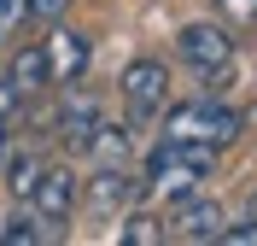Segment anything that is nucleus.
I'll return each mask as SVG.
<instances>
[{"mask_svg": "<svg viewBox=\"0 0 257 246\" xmlns=\"http://www.w3.org/2000/svg\"><path fill=\"white\" fill-rule=\"evenodd\" d=\"M117 240L123 246H158L164 240V217L158 211H128L123 229H117Z\"/></svg>", "mask_w": 257, "mask_h": 246, "instance_id": "11", "label": "nucleus"}, {"mask_svg": "<svg viewBox=\"0 0 257 246\" xmlns=\"http://www.w3.org/2000/svg\"><path fill=\"white\" fill-rule=\"evenodd\" d=\"M6 76L18 82V94H41V88H53V59L41 41H30V47H18L12 53V70Z\"/></svg>", "mask_w": 257, "mask_h": 246, "instance_id": "10", "label": "nucleus"}, {"mask_svg": "<svg viewBox=\"0 0 257 246\" xmlns=\"http://www.w3.org/2000/svg\"><path fill=\"white\" fill-rule=\"evenodd\" d=\"M41 47H47V59H53V82H59V88H70V82L88 76V59H94V47H88V35H82V30H70V24H53V35L41 41Z\"/></svg>", "mask_w": 257, "mask_h": 246, "instance_id": "8", "label": "nucleus"}, {"mask_svg": "<svg viewBox=\"0 0 257 246\" xmlns=\"http://www.w3.org/2000/svg\"><path fill=\"white\" fill-rule=\"evenodd\" d=\"M18 106H24V94H18V82H12V76H0V129L12 123V112H18Z\"/></svg>", "mask_w": 257, "mask_h": 246, "instance_id": "16", "label": "nucleus"}, {"mask_svg": "<svg viewBox=\"0 0 257 246\" xmlns=\"http://www.w3.org/2000/svg\"><path fill=\"white\" fill-rule=\"evenodd\" d=\"M117 94H123V117L128 129H146V123H158L164 106H170V70L164 59H135L117 82Z\"/></svg>", "mask_w": 257, "mask_h": 246, "instance_id": "3", "label": "nucleus"}, {"mask_svg": "<svg viewBox=\"0 0 257 246\" xmlns=\"http://www.w3.org/2000/svg\"><path fill=\"white\" fill-rule=\"evenodd\" d=\"M0 158H6V129H0Z\"/></svg>", "mask_w": 257, "mask_h": 246, "instance_id": "20", "label": "nucleus"}, {"mask_svg": "<svg viewBox=\"0 0 257 246\" xmlns=\"http://www.w3.org/2000/svg\"><path fill=\"white\" fill-rule=\"evenodd\" d=\"M216 18L228 30H257V0H216Z\"/></svg>", "mask_w": 257, "mask_h": 246, "instance_id": "14", "label": "nucleus"}, {"mask_svg": "<svg viewBox=\"0 0 257 246\" xmlns=\"http://www.w3.org/2000/svg\"><path fill=\"white\" fill-rule=\"evenodd\" d=\"M240 129H245V112H234L228 100H210V94L187 100V106H164V135L170 141H205V147L222 152L228 141H240Z\"/></svg>", "mask_w": 257, "mask_h": 246, "instance_id": "2", "label": "nucleus"}, {"mask_svg": "<svg viewBox=\"0 0 257 246\" xmlns=\"http://www.w3.org/2000/svg\"><path fill=\"white\" fill-rule=\"evenodd\" d=\"M6 188H12L18 199H30V188H35V176H41V164L47 158H35V152H6Z\"/></svg>", "mask_w": 257, "mask_h": 246, "instance_id": "12", "label": "nucleus"}, {"mask_svg": "<svg viewBox=\"0 0 257 246\" xmlns=\"http://www.w3.org/2000/svg\"><path fill=\"white\" fill-rule=\"evenodd\" d=\"M245 217H251V223H257V194H251V199H245Z\"/></svg>", "mask_w": 257, "mask_h": 246, "instance_id": "19", "label": "nucleus"}, {"mask_svg": "<svg viewBox=\"0 0 257 246\" xmlns=\"http://www.w3.org/2000/svg\"><path fill=\"white\" fill-rule=\"evenodd\" d=\"M105 123V112H99V100L94 94H82L76 82H70V94H64L59 117H53V129H59V141L70 152H88V141H94V129Z\"/></svg>", "mask_w": 257, "mask_h": 246, "instance_id": "7", "label": "nucleus"}, {"mask_svg": "<svg viewBox=\"0 0 257 246\" xmlns=\"http://www.w3.org/2000/svg\"><path fill=\"white\" fill-rule=\"evenodd\" d=\"M210 170H216V147L158 135V147L146 152V170H141V199H152V205H176V199H187V194L205 188Z\"/></svg>", "mask_w": 257, "mask_h": 246, "instance_id": "1", "label": "nucleus"}, {"mask_svg": "<svg viewBox=\"0 0 257 246\" xmlns=\"http://www.w3.org/2000/svg\"><path fill=\"white\" fill-rule=\"evenodd\" d=\"M76 199H82V176L76 170H70V164H41V176H35V188H30L24 205L59 234L64 223H70V211H76Z\"/></svg>", "mask_w": 257, "mask_h": 246, "instance_id": "5", "label": "nucleus"}, {"mask_svg": "<svg viewBox=\"0 0 257 246\" xmlns=\"http://www.w3.org/2000/svg\"><path fill=\"white\" fill-rule=\"evenodd\" d=\"M24 12H30V0H0V35H12L24 24Z\"/></svg>", "mask_w": 257, "mask_h": 246, "instance_id": "17", "label": "nucleus"}, {"mask_svg": "<svg viewBox=\"0 0 257 246\" xmlns=\"http://www.w3.org/2000/svg\"><path fill=\"white\" fill-rule=\"evenodd\" d=\"M64 12H70V0H30V12H24V18H35V24H59Z\"/></svg>", "mask_w": 257, "mask_h": 246, "instance_id": "15", "label": "nucleus"}, {"mask_svg": "<svg viewBox=\"0 0 257 246\" xmlns=\"http://www.w3.org/2000/svg\"><path fill=\"white\" fill-rule=\"evenodd\" d=\"M222 229H228V211H222V205H216V199L187 194V199H176V211H170V223H164V240L205 246V240H216Z\"/></svg>", "mask_w": 257, "mask_h": 246, "instance_id": "6", "label": "nucleus"}, {"mask_svg": "<svg viewBox=\"0 0 257 246\" xmlns=\"http://www.w3.org/2000/svg\"><path fill=\"white\" fill-rule=\"evenodd\" d=\"M135 194H141V176H128L123 164H99V170H94V182H88V205H94L99 217L123 211Z\"/></svg>", "mask_w": 257, "mask_h": 246, "instance_id": "9", "label": "nucleus"}, {"mask_svg": "<svg viewBox=\"0 0 257 246\" xmlns=\"http://www.w3.org/2000/svg\"><path fill=\"white\" fill-rule=\"evenodd\" d=\"M176 53H181V65L199 70V76H222L234 65V30L222 18H193V24L176 30Z\"/></svg>", "mask_w": 257, "mask_h": 246, "instance_id": "4", "label": "nucleus"}, {"mask_svg": "<svg viewBox=\"0 0 257 246\" xmlns=\"http://www.w3.org/2000/svg\"><path fill=\"white\" fill-rule=\"evenodd\" d=\"M216 240H222V246H257V223H251V217H245L240 229H222V234H216Z\"/></svg>", "mask_w": 257, "mask_h": 246, "instance_id": "18", "label": "nucleus"}, {"mask_svg": "<svg viewBox=\"0 0 257 246\" xmlns=\"http://www.w3.org/2000/svg\"><path fill=\"white\" fill-rule=\"evenodd\" d=\"M47 223H41V217L35 211H24V217H12V223H6V229H0V246H35V240H47Z\"/></svg>", "mask_w": 257, "mask_h": 246, "instance_id": "13", "label": "nucleus"}]
</instances>
